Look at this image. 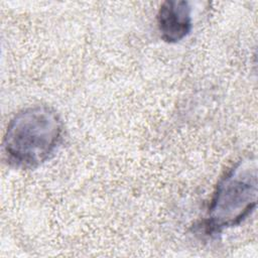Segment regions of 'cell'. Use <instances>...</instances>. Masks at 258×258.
Here are the masks:
<instances>
[{"label":"cell","mask_w":258,"mask_h":258,"mask_svg":"<svg viewBox=\"0 0 258 258\" xmlns=\"http://www.w3.org/2000/svg\"><path fill=\"white\" fill-rule=\"evenodd\" d=\"M62 134L63 123L54 109L45 105L27 107L10 120L3 138V151L15 167L35 168L53 155Z\"/></svg>","instance_id":"cell-1"},{"label":"cell","mask_w":258,"mask_h":258,"mask_svg":"<svg viewBox=\"0 0 258 258\" xmlns=\"http://www.w3.org/2000/svg\"><path fill=\"white\" fill-rule=\"evenodd\" d=\"M257 195V160L243 157L219 180L205 220L206 230L221 232L241 224L254 211Z\"/></svg>","instance_id":"cell-2"},{"label":"cell","mask_w":258,"mask_h":258,"mask_svg":"<svg viewBox=\"0 0 258 258\" xmlns=\"http://www.w3.org/2000/svg\"><path fill=\"white\" fill-rule=\"evenodd\" d=\"M157 28L161 39L175 43L185 38L192 27L191 7L188 1H164L157 12Z\"/></svg>","instance_id":"cell-3"}]
</instances>
